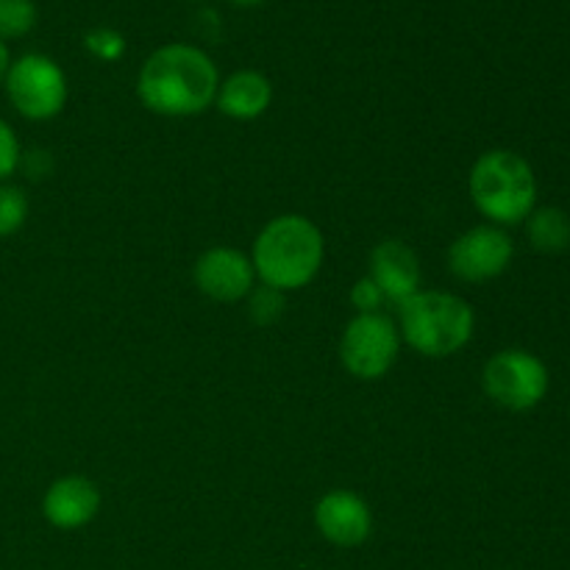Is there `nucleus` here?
<instances>
[{"label":"nucleus","mask_w":570,"mask_h":570,"mask_svg":"<svg viewBox=\"0 0 570 570\" xmlns=\"http://www.w3.org/2000/svg\"><path fill=\"white\" fill-rule=\"evenodd\" d=\"M220 72L200 48L170 42L142 61L137 76V98L159 117L204 115L217 98Z\"/></svg>","instance_id":"1"},{"label":"nucleus","mask_w":570,"mask_h":570,"mask_svg":"<svg viewBox=\"0 0 570 570\" xmlns=\"http://www.w3.org/2000/svg\"><path fill=\"white\" fill-rule=\"evenodd\" d=\"M326 259L323 232L304 215H278L256 234L250 262L256 282L278 293H295L315 282Z\"/></svg>","instance_id":"2"},{"label":"nucleus","mask_w":570,"mask_h":570,"mask_svg":"<svg viewBox=\"0 0 570 570\" xmlns=\"http://www.w3.org/2000/svg\"><path fill=\"white\" fill-rule=\"evenodd\" d=\"M473 206L493 226H518L538 209V176L521 154L493 148L479 156L468 176Z\"/></svg>","instance_id":"3"},{"label":"nucleus","mask_w":570,"mask_h":570,"mask_svg":"<svg viewBox=\"0 0 570 570\" xmlns=\"http://www.w3.org/2000/svg\"><path fill=\"white\" fill-rule=\"evenodd\" d=\"M399 309V334L426 360H445L465 348L476 332V312L465 298L440 289H421Z\"/></svg>","instance_id":"4"},{"label":"nucleus","mask_w":570,"mask_h":570,"mask_svg":"<svg viewBox=\"0 0 570 570\" xmlns=\"http://www.w3.org/2000/svg\"><path fill=\"white\" fill-rule=\"evenodd\" d=\"M549 367L540 356L523 348L495 351L482 371V387L495 406L510 412H529L543 404L549 393Z\"/></svg>","instance_id":"5"},{"label":"nucleus","mask_w":570,"mask_h":570,"mask_svg":"<svg viewBox=\"0 0 570 570\" xmlns=\"http://www.w3.org/2000/svg\"><path fill=\"white\" fill-rule=\"evenodd\" d=\"M3 89L17 115L31 122L53 120L67 104L65 70L42 53H26L11 61Z\"/></svg>","instance_id":"6"},{"label":"nucleus","mask_w":570,"mask_h":570,"mask_svg":"<svg viewBox=\"0 0 570 570\" xmlns=\"http://www.w3.org/2000/svg\"><path fill=\"white\" fill-rule=\"evenodd\" d=\"M399 326L384 312L351 317L340 337V362L360 382H376L387 376L399 360Z\"/></svg>","instance_id":"7"},{"label":"nucleus","mask_w":570,"mask_h":570,"mask_svg":"<svg viewBox=\"0 0 570 570\" xmlns=\"http://www.w3.org/2000/svg\"><path fill=\"white\" fill-rule=\"evenodd\" d=\"M515 256V243L510 234L493 223H482L451 243L449 248V271L454 278L468 284H484L504 276Z\"/></svg>","instance_id":"8"},{"label":"nucleus","mask_w":570,"mask_h":570,"mask_svg":"<svg viewBox=\"0 0 570 570\" xmlns=\"http://www.w3.org/2000/svg\"><path fill=\"white\" fill-rule=\"evenodd\" d=\"M195 287L217 304H237L256 287V271L248 254L232 245L206 248L193 267Z\"/></svg>","instance_id":"9"},{"label":"nucleus","mask_w":570,"mask_h":570,"mask_svg":"<svg viewBox=\"0 0 570 570\" xmlns=\"http://www.w3.org/2000/svg\"><path fill=\"white\" fill-rule=\"evenodd\" d=\"M315 527L337 549H356L373 532V512L354 490H328L315 504Z\"/></svg>","instance_id":"10"},{"label":"nucleus","mask_w":570,"mask_h":570,"mask_svg":"<svg viewBox=\"0 0 570 570\" xmlns=\"http://www.w3.org/2000/svg\"><path fill=\"white\" fill-rule=\"evenodd\" d=\"M98 484L87 476H61L45 490L42 495V515L45 521L61 532H76L87 523L95 521L100 510Z\"/></svg>","instance_id":"11"},{"label":"nucleus","mask_w":570,"mask_h":570,"mask_svg":"<svg viewBox=\"0 0 570 570\" xmlns=\"http://www.w3.org/2000/svg\"><path fill=\"white\" fill-rule=\"evenodd\" d=\"M367 276L379 284L390 306H401L406 298L421 293V259L401 239H382L371 250Z\"/></svg>","instance_id":"12"},{"label":"nucleus","mask_w":570,"mask_h":570,"mask_svg":"<svg viewBox=\"0 0 570 570\" xmlns=\"http://www.w3.org/2000/svg\"><path fill=\"white\" fill-rule=\"evenodd\" d=\"M220 115L248 122L265 115L273 104V83L259 70H237L220 81L215 98Z\"/></svg>","instance_id":"13"},{"label":"nucleus","mask_w":570,"mask_h":570,"mask_svg":"<svg viewBox=\"0 0 570 570\" xmlns=\"http://www.w3.org/2000/svg\"><path fill=\"white\" fill-rule=\"evenodd\" d=\"M527 237L540 254H562L570 248V217L557 206H540L527 217Z\"/></svg>","instance_id":"14"},{"label":"nucleus","mask_w":570,"mask_h":570,"mask_svg":"<svg viewBox=\"0 0 570 570\" xmlns=\"http://www.w3.org/2000/svg\"><path fill=\"white\" fill-rule=\"evenodd\" d=\"M28 220V195L17 184H0V239L20 232Z\"/></svg>","instance_id":"15"},{"label":"nucleus","mask_w":570,"mask_h":570,"mask_svg":"<svg viewBox=\"0 0 570 570\" xmlns=\"http://www.w3.org/2000/svg\"><path fill=\"white\" fill-rule=\"evenodd\" d=\"M37 26L33 0H0V39H20Z\"/></svg>","instance_id":"16"},{"label":"nucleus","mask_w":570,"mask_h":570,"mask_svg":"<svg viewBox=\"0 0 570 570\" xmlns=\"http://www.w3.org/2000/svg\"><path fill=\"white\" fill-rule=\"evenodd\" d=\"M248 315L256 326H273L284 315V293L265 284L254 287L248 295Z\"/></svg>","instance_id":"17"},{"label":"nucleus","mask_w":570,"mask_h":570,"mask_svg":"<svg viewBox=\"0 0 570 570\" xmlns=\"http://www.w3.org/2000/svg\"><path fill=\"white\" fill-rule=\"evenodd\" d=\"M83 48L100 61H117L126 53V37L115 28H92L83 33Z\"/></svg>","instance_id":"18"},{"label":"nucleus","mask_w":570,"mask_h":570,"mask_svg":"<svg viewBox=\"0 0 570 570\" xmlns=\"http://www.w3.org/2000/svg\"><path fill=\"white\" fill-rule=\"evenodd\" d=\"M20 139H17L14 128L0 117V184H6L17 170H20Z\"/></svg>","instance_id":"19"},{"label":"nucleus","mask_w":570,"mask_h":570,"mask_svg":"<svg viewBox=\"0 0 570 570\" xmlns=\"http://www.w3.org/2000/svg\"><path fill=\"white\" fill-rule=\"evenodd\" d=\"M351 304H354L356 315H373V312H382L387 304L384 293L379 289V284L371 276H362L360 282L351 287Z\"/></svg>","instance_id":"20"},{"label":"nucleus","mask_w":570,"mask_h":570,"mask_svg":"<svg viewBox=\"0 0 570 570\" xmlns=\"http://www.w3.org/2000/svg\"><path fill=\"white\" fill-rule=\"evenodd\" d=\"M9 65H11L9 48H6V42H3V39H0V87H3L6 72H9Z\"/></svg>","instance_id":"21"},{"label":"nucleus","mask_w":570,"mask_h":570,"mask_svg":"<svg viewBox=\"0 0 570 570\" xmlns=\"http://www.w3.org/2000/svg\"><path fill=\"white\" fill-rule=\"evenodd\" d=\"M234 6H239V9H254V6L265 3V0H232Z\"/></svg>","instance_id":"22"}]
</instances>
